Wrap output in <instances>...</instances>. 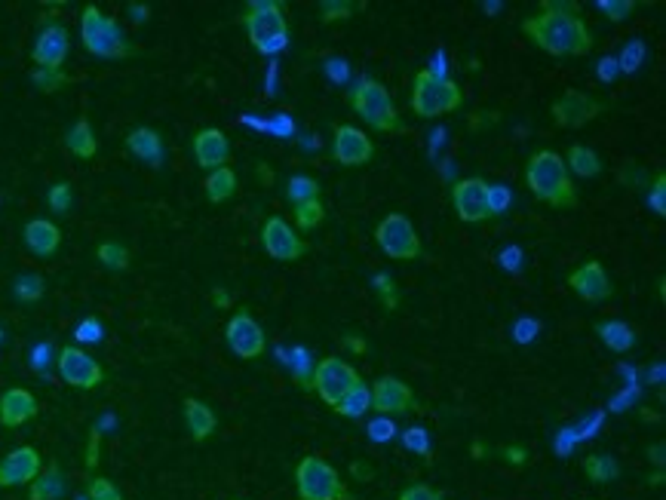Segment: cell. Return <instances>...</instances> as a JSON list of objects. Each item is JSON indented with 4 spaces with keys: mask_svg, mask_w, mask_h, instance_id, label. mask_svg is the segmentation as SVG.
Instances as JSON below:
<instances>
[{
    "mask_svg": "<svg viewBox=\"0 0 666 500\" xmlns=\"http://www.w3.org/2000/svg\"><path fill=\"white\" fill-rule=\"evenodd\" d=\"M341 344H344V350H350V353H357V356H363L366 350H369V344L360 338V335H344L341 338Z\"/></svg>",
    "mask_w": 666,
    "mask_h": 500,
    "instance_id": "obj_50",
    "label": "cell"
},
{
    "mask_svg": "<svg viewBox=\"0 0 666 500\" xmlns=\"http://www.w3.org/2000/svg\"><path fill=\"white\" fill-rule=\"evenodd\" d=\"M22 237H25L28 252H34L37 258H53L59 252V246H62V231H59V224H53L50 218L28 221Z\"/></svg>",
    "mask_w": 666,
    "mask_h": 500,
    "instance_id": "obj_22",
    "label": "cell"
},
{
    "mask_svg": "<svg viewBox=\"0 0 666 500\" xmlns=\"http://www.w3.org/2000/svg\"><path fill=\"white\" fill-rule=\"evenodd\" d=\"M323 218H326V209H323L320 200H307V203L295 206V224H298V231H314V227L323 224Z\"/></svg>",
    "mask_w": 666,
    "mask_h": 500,
    "instance_id": "obj_33",
    "label": "cell"
},
{
    "mask_svg": "<svg viewBox=\"0 0 666 500\" xmlns=\"http://www.w3.org/2000/svg\"><path fill=\"white\" fill-rule=\"evenodd\" d=\"M43 292H47V286H43V280H40V277H34V274H28V277H19V280H16V298H19V301H25V304L40 301V298H43Z\"/></svg>",
    "mask_w": 666,
    "mask_h": 500,
    "instance_id": "obj_36",
    "label": "cell"
},
{
    "mask_svg": "<svg viewBox=\"0 0 666 500\" xmlns=\"http://www.w3.org/2000/svg\"><path fill=\"white\" fill-rule=\"evenodd\" d=\"M605 111V105L599 99H593L590 93H577V89H565V93L550 105V114L556 120V126L562 129H581L590 120H596Z\"/></svg>",
    "mask_w": 666,
    "mask_h": 500,
    "instance_id": "obj_12",
    "label": "cell"
},
{
    "mask_svg": "<svg viewBox=\"0 0 666 500\" xmlns=\"http://www.w3.org/2000/svg\"><path fill=\"white\" fill-rule=\"evenodd\" d=\"M464 105V89L449 80V77H436L430 68H421L415 74V86H412V111L418 117H442L452 114Z\"/></svg>",
    "mask_w": 666,
    "mask_h": 500,
    "instance_id": "obj_5",
    "label": "cell"
},
{
    "mask_svg": "<svg viewBox=\"0 0 666 500\" xmlns=\"http://www.w3.org/2000/svg\"><path fill=\"white\" fill-rule=\"evenodd\" d=\"M522 34L535 43L538 50L550 56H587L593 50V34L581 16V10H574L568 4H544L538 16H531L522 22Z\"/></svg>",
    "mask_w": 666,
    "mask_h": 500,
    "instance_id": "obj_1",
    "label": "cell"
},
{
    "mask_svg": "<svg viewBox=\"0 0 666 500\" xmlns=\"http://www.w3.org/2000/svg\"><path fill=\"white\" fill-rule=\"evenodd\" d=\"M77 341H86V344H96V341H102V323L96 320V316H90V320H83L80 326H77Z\"/></svg>",
    "mask_w": 666,
    "mask_h": 500,
    "instance_id": "obj_45",
    "label": "cell"
},
{
    "mask_svg": "<svg viewBox=\"0 0 666 500\" xmlns=\"http://www.w3.org/2000/svg\"><path fill=\"white\" fill-rule=\"evenodd\" d=\"M393 430H396V427H393L390 421H375V424L369 427V433H372L375 442H387V439L393 436Z\"/></svg>",
    "mask_w": 666,
    "mask_h": 500,
    "instance_id": "obj_49",
    "label": "cell"
},
{
    "mask_svg": "<svg viewBox=\"0 0 666 500\" xmlns=\"http://www.w3.org/2000/svg\"><path fill=\"white\" fill-rule=\"evenodd\" d=\"M65 148H68L74 157H80V160H93V157H96L99 142H96V132H93V126H90V120L80 117V120L68 129Z\"/></svg>",
    "mask_w": 666,
    "mask_h": 500,
    "instance_id": "obj_25",
    "label": "cell"
},
{
    "mask_svg": "<svg viewBox=\"0 0 666 500\" xmlns=\"http://www.w3.org/2000/svg\"><path fill=\"white\" fill-rule=\"evenodd\" d=\"M203 188H206L209 203H225V200H231L237 194V175H234L231 166H221V169L206 175Z\"/></svg>",
    "mask_w": 666,
    "mask_h": 500,
    "instance_id": "obj_26",
    "label": "cell"
},
{
    "mask_svg": "<svg viewBox=\"0 0 666 500\" xmlns=\"http://www.w3.org/2000/svg\"><path fill=\"white\" fill-rule=\"evenodd\" d=\"M31 80L40 93H59L62 86H68V74L65 71H50V68H34Z\"/></svg>",
    "mask_w": 666,
    "mask_h": 500,
    "instance_id": "obj_35",
    "label": "cell"
},
{
    "mask_svg": "<svg viewBox=\"0 0 666 500\" xmlns=\"http://www.w3.org/2000/svg\"><path fill=\"white\" fill-rule=\"evenodd\" d=\"M565 166H568V172L581 175V178H596L602 172V157L587 145H571Z\"/></svg>",
    "mask_w": 666,
    "mask_h": 500,
    "instance_id": "obj_28",
    "label": "cell"
},
{
    "mask_svg": "<svg viewBox=\"0 0 666 500\" xmlns=\"http://www.w3.org/2000/svg\"><path fill=\"white\" fill-rule=\"evenodd\" d=\"M357 384H363V378L357 375V369L347 366V362L338 359V356L320 359L314 375H310V390H317L320 399H323L326 405H332V408H335L353 387H357Z\"/></svg>",
    "mask_w": 666,
    "mask_h": 500,
    "instance_id": "obj_9",
    "label": "cell"
},
{
    "mask_svg": "<svg viewBox=\"0 0 666 500\" xmlns=\"http://www.w3.org/2000/svg\"><path fill=\"white\" fill-rule=\"evenodd\" d=\"M71 185L68 181H56V185L50 188V194H47V203H50V209L53 212H59V215H65L68 209H71Z\"/></svg>",
    "mask_w": 666,
    "mask_h": 500,
    "instance_id": "obj_40",
    "label": "cell"
},
{
    "mask_svg": "<svg viewBox=\"0 0 666 500\" xmlns=\"http://www.w3.org/2000/svg\"><path fill=\"white\" fill-rule=\"evenodd\" d=\"M375 292L381 295V301H384V310L387 313H393L396 310V304H399V292H396V286H393V280L387 277V274H375Z\"/></svg>",
    "mask_w": 666,
    "mask_h": 500,
    "instance_id": "obj_41",
    "label": "cell"
},
{
    "mask_svg": "<svg viewBox=\"0 0 666 500\" xmlns=\"http://www.w3.org/2000/svg\"><path fill=\"white\" fill-rule=\"evenodd\" d=\"M286 197H289L292 206H301L307 200H320V185H317L314 178H307V175H295L289 181V188H286Z\"/></svg>",
    "mask_w": 666,
    "mask_h": 500,
    "instance_id": "obj_32",
    "label": "cell"
},
{
    "mask_svg": "<svg viewBox=\"0 0 666 500\" xmlns=\"http://www.w3.org/2000/svg\"><path fill=\"white\" fill-rule=\"evenodd\" d=\"M507 206H510V194L498 185H488V209H492V215L498 218Z\"/></svg>",
    "mask_w": 666,
    "mask_h": 500,
    "instance_id": "obj_46",
    "label": "cell"
},
{
    "mask_svg": "<svg viewBox=\"0 0 666 500\" xmlns=\"http://www.w3.org/2000/svg\"><path fill=\"white\" fill-rule=\"evenodd\" d=\"M40 405L34 399V393H28L25 387H13L0 396V424L4 427H22L31 418H37Z\"/></svg>",
    "mask_w": 666,
    "mask_h": 500,
    "instance_id": "obj_21",
    "label": "cell"
},
{
    "mask_svg": "<svg viewBox=\"0 0 666 500\" xmlns=\"http://www.w3.org/2000/svg\"><path fill=\"white\" fill-rule=\"evenodd\" d=\"M369 408H372V390H369L366 384H357V387H353V390L335 405V412H338L341 418H353V421H357V418H363V415L369 412Z\"/></svg>",
    "mask_w": 666,
    "mask_h": 500,
    "instance_id": "obj_30",
    "label": "cell"
},
{
    "mask_svg": "<svg viewBox=\"0 0 666 500\" xmlns=\"http://www.w3.org/2000/svg\"><path fill=\"white\" fill-rule=\"evenodd\" d=\"M225 341H228V347L234 350V356H240V359H258V356H264V350H268V335H264V329L252 320V313L246 310V307H240L231 320H228V326H225Z\"/></svg>",
    "mask_w": 666,
    "mask_h": 500,
    "instance_id": "obj_10",
    "label": "cell"
},
{
    "mask_svg": "<svg viewBox=\"0 0 666 500\" xmlns=\"http://www.w3.org/2000/svg\"><path fill=\"white\" fill-rule=\"evenodd\" d=\"M320 10H323L320 19H323L326 25H332V22H344V19H350L353 13H357V7H353L350 0H338V4H323Z\"/></svg>",
    "mask_w": 666,
    "mask_h": 500,
    "instance_id": "obj_42",
    "label": "cell"
},
{
    "mask_svg": "<svg viewBox=\"0 0 666 500\" xmlns=\"http://www.w3.org/2000/svg\"><path fill=\"white\" fill-rule=\"evenodd\" d=\"M525 181L531 194L541 203H550L553 209H571L577 206V191L571 185V172L565 166V157L556 151H538L528 157L525 166Z\"/></svg>",
    "mask_w": 666,
    "mask_h": 500,
    "instance_id": "obj_2",
    "label": "cell"
},
{
    "mask_svg": "<svg viewBox=\"0 0 666 500\" xmlns=\"http://www.w3.org/2000/svg\"><path fill=\"white\" fill-rule=\"evenodd\" d=\"M43 470L40 451L34 445H22L10 451L4 461H0V488H13V485H31Z\"/></svg>",
    "mask_w": 666,
    "mask_h": 500,
    "instance_id": "obj_16",
    "label": "cell"
},
{
    "mask_svg": "<svg viewBox=\"0 0 666 500\" xmlns=\"http://www.w3.org/2000/svg\"><path fill=\"white\" fill-rule=\"evenodd\" d=\"M68 50H71V40H68V31L62 25H47L40 31L34 50H31V62L37 68H50V71H62L65 59H68Z\"/></svg>",
    "mask_w": 666,
    "mask_h": 500,
    "instance_id": "obj_19",
    "label": "cell"
},
{
    "mask_svg": "<svg viewBox=\"0 0 666 500\" xmlns=\"http://www.w3.org/2000/svg\"><path fill=\"white\" fill-rule=\"evenodd\" d=\"M243 28L261 56H274L289 40V19L280 0H255L243 13Z\"/></svg>",
    "mask_w": 666,
    "mask_h": 500,
    "instance_id": "obj_3",
    "label": "cell"
},
{
    "mask_svg": "<svg viewBox=\"0 0 666 500\" xmlns=\"http://www.w3.org/2000/svg\"><path fill=\"white\" fill-rule=\"evenodd\" d=\"M185 421H188V430H191V439H194V442H206V439L215 433V427H218L212 408H209L206 402L194 399V396L185 399Z\"/></svg>",
    "mask_w": 666,
    "mask_h": 500,
    "instance_id": "obj_24",
    "label": "cell"
},
{
    "mask_svg": "<svg viewBox=\"0 0 666 500\" xmlns=\"http://www.w3.org/2000/svg\"><path fill=\"white\" fill-rule=\"evenodd\" d=\"M295 485L301 500H350V491L338 470L317 454H307L295 470Z\"/></svg>",
    "mask_w": 666,
    "mask_h": 500,
    "instance_id": "obj_7",
    "label": "cell"
},
{
    "mask_svg": "<svg viewBox=\"0 0 666 500\" xmlns=\"http://www.w3.org/2000/svg\"><path fill=\"white\" fill-rule=\"evenodd\" d=\"M648 203H651V209H654V215H657V218H663V215H666V175H663V172L654 178L651 194H648Z\"/></svg>",
    "mask_w": 666,
    "mask_h": 500,
    "instance_id": "obj_43",
    "label": "cell"
},
{
    "mask_svg": "<svg viewBox=\"0 0 666 500\" xmlns=\"http://www.w3.org/2000/svg\"><path fill=\"white\" fill-rule=\"evenodd\" d=\"M56 369H59V378L77 390H96L105 381L102 366L80 347H62V353L56 359Z\"/></svg>",
    "mask_w": 666,
    "mask_h": 500,
    "instance_id": "obj_11",
    "label": "cell"
},
{
    "mask_svg": "<svg viewBox=\"0 0 666 500\" xmlns=\"http://www.w3.org/2000/svg\"><path fill=\"white\" fill-rule=\"evenodd\" d=\"M396 500H446V494H442L439 488L424 485V482H415V485H409L403 494H399Z\"/></svg>",
    "mask_w": 666,
    "mask_h": 500,
    "instance_id": "obj_44",
    "label": "cell"
},
{
    "mask_svg": "<svg viewBox=\"0 0 666 500\" xmlns=\"http://www.w3.org/2000/svg\"><path fill=\"white\" fill-rule=\"evenodd\" d=\"M332 151H335V160L341 166H366L375 157V145H372L369 135L357 126H347V123L335 126Z\"/></svg>",
    "mask_w": 666,
    "mask_h": 500,
    "instance_id": "obj_17",
    "label": "cell"
},
{
    "mask_svg": "<svg viewBox=\"0 0 666 500\" xmlns=\"http://www.w3.org/2000/svg\"><path fill=\"white\" fill-rule=\"evenodd\" d=\"M80 40L86 53H93L99 59H126L136 53V47L123 37L117 19L105 16L96 4H86L80 13Z\"/></svg>",
    "mask_w": 666,
    "mask_h": 500,
    "instance_id": "obj_4",
    "label": "cell"
},
{
    "mask_svg": "<svg viewBox=\"0 0 666 500\" xmlns=\"http://www.w3.org/2000/svg\"><path fill=\"white\" fill-rule=\"evenodd\" d=\"M504 461H507L510 467H522V464L528 461V451H525L522 445H507V448H504Z\"/></svg>",
    "mask_w": 666,
    "mask_h": 500,
    "instance_id": "obj_48",
    "label": "cell"
},
{
    "mask_svg": "<svg viewBox=\"0 0 666 500\" xmlns=\"http://www.w3.org/2000/svg\"><path fill=\"white\" fill-rule=\"evenodd\" d=\"M403 445H406L409 451H415L421 461H430V458H433V454H430V439H427V430H424V427L406 430V433H403Z\"/></svg>",
    "mask_w": 666,
    "mask_h": 500,
    "instance_id": "obj_37",
    "label": "cell"
},
{
    "mask_svg": "<svg viewBox=\"0 0 666 500\" xmlns=\"http://www.w3.org/2000/svg\"><path fill=\"white\" fill-rule=\"evenodd\" d=\"M99 451H102V430H90V445H86V467H99Z\"/></svg>",
    "mask_w": 666,
    "mask_h": 500,
    "instance_id": "obj_47",
    "label": "cell"
},
{
    "mask_svg": "<svg viewBox=\"0 0 666 500\" xmlns=\"http://www.w3.org/2000/svg\"><path fill=\"white\" fill-rule=\"evenodd\" d=\"M212 304H215V307H231V295L218 286V289H212Z\"/></svg>",
    "mask_w": 666,
    "mask_h": 500,
    "instance_id": "obj_51",
    "label": "cell"
},
{
    "mask_svg": "<svg viewBox=\"0 0 666 500\" xmlns=\"http://www.w3.org/2000/svg\"><path fill=\"white\" fill-rule=\"evenodd\" d=\"M126 151H132L139 160L157 166L160 157H163V139H160V132H154L151 126L132 129V132L126 135Z\"/></svg>",
    "mask_w": 666,
    "mask_h": 500,
    "instance_id": "obj_23",
    "label": "cell"
},
{
    "mask_svg": "<svg viewBox=\"0 0 666 500\" xmlns=\"http://www.w3.org/2000/svg\"><path fill=\"white\" fill-rule=\"evenodd\" d=\"M86 494H90V500H123L120 488L111 479H105V476H93Z\"/></svg>",
    "mask_w": 666,
    "mask_h": 500,
    "instance_id": "obj_38",
    "label": "cell"
},
{
    "mask_svg": "<svg viewBox=\"0 0 666 500\" xmlns=\"http://www.w3.org/2000/svg\"><path fill=\"white\" fill-rule=\"evenodd\" d=\"M375 243L393 261H415L421 258V237L415 234V224L403 212H390L375 227Z\"/></svg>",
    "mask_w": 666,
    "mask_h": 500,
    "instance_id": "obj_8",
    "label": "cell"
},
{
    "mask_svg": "<svg viewBox=\"0 0 666 500\" xmlns=\"http://www.w3.org/2000/svg\"><path fill=\"white\" fill-rule=\"evenodd\" d=\"M350 108L357 111L372 129L378 132H403V120H399V111L387 93V86H381L378 80L366 77L357 86L350 89Z\"/></svg>",
    "mask_w": 666,
    "mask_h": 500,
    "instance_id": "obj_6",
    "label": "cell"
},
{
    "mask_svg": "<svg viewBox=\"0 0 666 500\" xmlns=\"http://www.w3.org/2000/svg\"><path fill=\"white\" fill-rule=\"evenodd\" d=\"M194 160H197L200 169H209V172L228 166V160H231V142H228V135L221 132V129H215V126L200 129V132L194 135Z\"/></svg>",
    "mask_w": 666,
    "mask_h": 500,
    "instance_id": "obj_20",
    "label": "cell"
},
{
    "mask_svg": "<svg viewBox=\"0 0 666 500\" xmlns=\"http://www.w3.org/2000/svg\"><path fill=\"white\" fill-rule=\"evenodd\" d=\"M599 10L611 19V22H627L636 10L633 0H599Z\"/></svg>",
    "mask_w": 666,
    "mask_h": 500,
    "instance_id": "obj_39",
    "label": "cell"
},
{
    "mask_svg": "<svg viewBox=\"0 0 666 500\" xmlns=\"http://www.w3.org/2000/svg\"><path fill=\"white\" fill-rule=\"evenodd\" d=\"M584 473H587L590 482L605 485V482H614L620 476V464L611 458V454H587V458H584Z\"/></svg>",
    "mask_w": 666,
    "mask_h": 500,
    "instance_id": "obj_31",
    "label": "cell"
},
{
    "mask_svg": "<svg viewBox=\"0 0 666 500\" xmlns=\"http://www.w3.org/2000/svg\"><path fill=\"white\" fill-rule=\"evenodd\" d=\"M452 203H455L458 218L467 224L495 218L492 209H488V181H482V178H461L452 188Z\"/></svg>",
    "mask_w": 666,
    "mask_h": 500,
    "instance_id": "obj_14",
    "label": "cell"
},
{
    "mask_svg": "<svg viewBox=\"0 0 666 500\" xmlns=\"http://www.w3.org/2000/svg\"><path fill=\"white\" fill-rule=\"evenodd\" d=\"M568 286H571V292H577L584 301H590V304H599V301H605V298H611L614 295V286H611V280H608V274H605V267L596 261V258H590V261H584L577 270H571L568 274Z\"/></svg>",
    "mask_w": 666,
    "mask_h": 500,
    "instance_id": "obj_18",
    "label": "cell"
},
{
    "mask_svg": "<svg viewBox=\"0 0 666 500\" xmlns=\"http://www.w3.org/2000/svg\"><path fill=\"white\" fill-rule=\"evenodd\" d=\"M372 390V408L378 415H406V412H418V399L412 393V387H406L399 378L384 375L375 381Z\"/></svg>",
    "mask_w": 666,
    "mask_h": 500,
    "instance_id": "obj_15",
    "label": "cell"
},
{
    "mask_svg": "<svg viewBox=\"0 0 666 500\" xmlns=\"http://www.w3.org/2000/svg\"><path fill=\"white\" fill-rule=\"evenodd\" d=\"M96 258L102 261V267L108 270H126L129 267V249L120 246V243H102L96 249Z\"/></svg>",
    "mask_w": 666,
    "mask_h": 500,
    "instance_id": "obj_34",
    "label": "cell"
},
{
    "mask_svg": "<svg viewBox=\"0 0 666 500\" xmlns=\"http://www.w3.org/2000/svg\"><path fill=\"white\" fill-rule=\"evenodd\" d=\"M596 332H599V338H602V344L608 347V350H614V353H627L633 344H636V335H633V329L627 326V323H620V320H608V323H599L596 326Z\"/></svg>",
    "mask_w": 666,
    "mask_h": 500,
    "instance_id": "obj_29",
    "label": "cell"
},
{
    "mask_svg": "<svg viewBox=\"0 0 666 500\" xmlns=\"http://www.w3.org/2000/svg\"><path fill=\"white\" fill-rule=\"evenodd\" d=\"M473 458H485V445H479V442L473 445Z\"/></svg>",
    "mask_w": 666,
    "mask_h": 500,
    "instance_id": "obj_52",
    "label": "cell"
},
{
    "mask_svg": "<svg viewBox=\"0 0 666 500\" xmlns=\"http://www.w3.org/2000/svg\"><path fill=\"white\" fill-rule=\"evenodd\" d=\"M261 246H264V252H268L274 261H286V264L307 255V243L292 231V227H289L280 215L264 221V227H261Z\"/></svg>",
    "mask_w": 666,
    "mask_h": 500,
    "instance_id": "obj_13",
    "label": "cell"
},
{
    "mask_svg": "<svg viewBox=\"0 0 666 500\" xmlns=\"http://www.w3.org/2000/svg\"><path fill=\"white\" fill-rule=\"evenodd\" d=\"M65 491V476L56 464H50L47 470H40V476L28 485V497L31 500H56Z\"/></svg>",
    "mask_w": 666,
    "mask_h": 500,
    "instance_id": "obj_27",
    "label": "cell"
}]
</instances>
